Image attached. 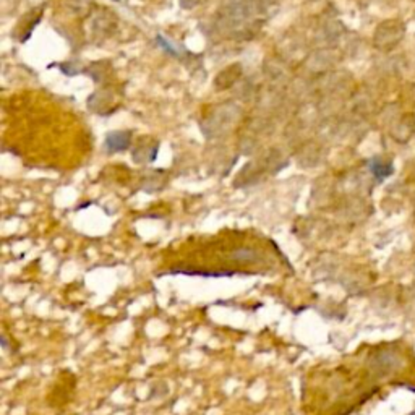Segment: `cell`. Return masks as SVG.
Masks as SVG:
<instances>
[{"label": "cell", "mask_w": 415, "mask_h": 415, "mask_svg": "<svg viewBox=\"0 0 415 415\" xmlns=\"http://www.w3.org/2000/svg\"><path fill=\"white\" fill-rule=\"evenodd\" d=\"M250 0H224L220 7V25L226 31H237L254 12Z\"/></svg>", "instance_id": "6da1fadb"}, {"label": "cell", "mask_w": 415, "mask_h": 415, "mask_svg": "<svg viewBox=\"0 0 415 415\" xmlns=\"http://www.w3.org/2000/svg\"><path fill=\"white\" fill-rule=\"evenodd\" d=\"M404 33H406V26L399 20H388L378 26L375 33V44L378 49L390 50L402 41Z\"/></svg>", "instance_id": "7a4b0ae2"}, {"label": "cell", "mask_w": 415, "mask_h": 415, "mask_svg": "<svg viewBox=\"0 0 415 415\" xmlns=\"http://www.w3.org/2000/svg\"><path fill=\"white\" fill-rule=\"evenodd\" d=\"M415 135V115L414 114H406L402 115V119L397 122L394 130H392V138L397 140V142L406 143Z\"/></svg>", "instance_id": "3957f363"}, {"label": "cell", "mask_w": 415, "mask_h": 415, "mask_svg": "<svg viewBox=\"0 0 415 415\" xmlns=\"http://www.w3.org/2000/svg\"><path fill=\"white\" fill-rule=\"evenodd\" d=\"M130 132H112L108 135V138H106V147H108V149L112 151V153H115V151H125L130 147Z\"/></svg>", "instance_id": "277c9868"}, {"label": "cell", "mask_w": 415, "mask_h": 415, "mask_svg": "<svg viewBox=\"0 0 415 415\" xmlns=\"http://www.w3.org/2000/svg\"><path fill=\"white\" fill-rule=\"evenodd\" d=\"M370 169H372V174L378 181H383V178H388L392 176L394 172V166L391 164L390 161H383V159H373L370 162Z\"/></svg>", "instance_id": "5b68a950"}, {"label": "cell", "mask_w": 415, "mask_h": 415, "mask_svg": "<svg viewBox=\"0 0 415 415\" xmlns=\"http://www.w3.org/2000/svg\"><path fill=\"white\" fill-rule=\"evenodd\" d=\"M158 42L161 44L162 49H166L167 52L172 54V55H181V52H182V50L174 46V44L171 41H167V39L164 36H158Z\"/></svg>", "instance_id": "8992f818"}, {"label": "cell", "mask_w": 415, "mask_h": 415, "mask_svg": "<svg viewBox=\"0 0 415 415\" xmlns=\"http://www.w3.org/2000/svg\"><path fill=\"white\" fill-rule=\"evenodd\" d=\"M200 2H203V0H181V4L183 5L185 8H192L195 5H198Z\"/></svg>", "instance_id": "52a82bcc"}]
</instances>
